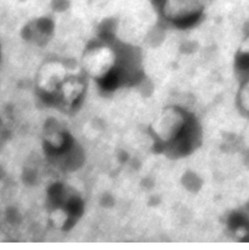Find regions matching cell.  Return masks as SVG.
Wrapping results in <instances>:
<instances>
[{
  "mask_svg": "<svg viewBox=\"0 0 249 250\" xmlns=\"http://www.w3.org/2000/svg\"><path fill=\"white\" fill-rule=\"evenodd\" d=\"M158 6L167 21L181 28L196 23L204 9L201 0H161Z\"/></svg>",
  "mask_w": 249,
  "mask_h": 250,
  "instance_id": "cell-1",
  "label": "cell"
}]
</instances>
